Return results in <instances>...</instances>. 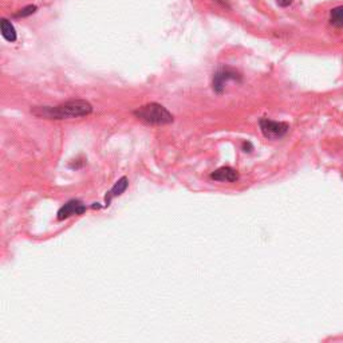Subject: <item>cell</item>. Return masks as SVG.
Returning <instances> with one entry per match:
<instances>
[{
    "mask_svg": "<svg viewBox=\"0 0 343 343\" xmlns=\"http://www.w3.org/2000/svg\"><path fill=\"white\" fill-rule=\"evenodd\" d=\"M86 212V207L82 204L79 200H71L68 201L67 204L59 209L58 212V220H65V219L71 218L74 214H82Z\"/></svg>",
    "mask_w": 343,
    "mask_h": 343,
    "instance_id": "cell-4",
    "label": "cell"
},
{
    "mask_svg": "<svg viewBox=\"0 0 343 343\" xmlns=\"http://www.w3.org/2000/svg\"><path fill=\"white\" fill-rule=\"evenodd\" d=\"M239 74L238 73L232 71L229 68H223V70H219L213 77V88L218 93H221L224 85L227 83L228 81H231V79H238Z\"/></svg>",
    "mask_w": 343,
    "mask_h": 343,
    "instance_id": "cell-5",
    "label": "cell"
},
{
    "mask_svg": "<svg viewBox=\"0 0 343 343\" xmlns=\"http://www.w3.org/2000/svg\"><path fill=\"white\" fill-rule=\"evenodd\" d=\"M330 23L338 28H343V6H338L330 11Z\"/></svg>",
    "mask_w": 343,
    "mask_h": 343,
    "instance_id": "cell-9",
    "label": "cell"
},
{
    "mask_svg": "<svg viewBox=\"0 0 343 343\" xmlns=\"http://www.w3.org/2000/svg\"><path fill=\"white\" fill-rule=\"evenodd\" d=\"M211 178L216 181L234 183L236 180H239V173H238V170L232 169V168L223 167V168H219L218 170H214L213 173L211 174Z\"/></svg>",
    "mask_w": 343,
    "mask_h": 343,
    "instance_id": "cell-6",
    "label": "cell"
},
{
    "mask_svg": "<svg viewBox=\"0 0 343 343\" xmlns=\"http://www.w3.org/2000/svg\"><path fill=\"white\" fill-rule=\"evenodd\" d=\"M37 10H38L37 6H34V4H30V6H26V7H23L22 10H19V12H16L14 16L15 17H27V16H30V15L35 14Z\"/></svg>",
    "mask_w": 343,
    "mask_h": 343,
    "instance_id": "cell-10",
    "label": "cell"
},
{
    "mask_svg": "<svg viewBox=\"0 0 343 343\" xmlns=\"http://www.w3.org/2000/svg\"><path fill=\"white\" fill-rule=\"evenodd\" d=\"M134 116L148 123V125H168V123L173 122V116L168 112L167 107L156 102L148 103L145 106H141L139 109L134 112Z\"/></svg>",
    "mask_w": 343,
    "mask_h": 343,
    "instance_id": "cell-2",
    "label": "cell"
},
{
    "mask_svg": "<svg viewBox=\"0 0 343 343\" xmlns=\"http://www.w3.org/2000/svg\"><path fill=\"white\" fill-rule=\"evenodd\" d=\"M260 130H262L263 136L269 139H279L284 137L288 132L290 126L285 122H278V121H271L268 118H262L259 121Z\"/></svg>",
    "mask_w": 343,
    "mask_h": 343,
    "instance_id": "cell-3",
    "label": "cell"
},
{
    "mask_svg": "<svg viewBox=\"0 0 343 343\" xmlns=\"http://www.w3.org/2000/svg\"><path fill=\"white\" fill-rule=\"evenodd\" d=\"M92 103L85 99H75L62 103L58 106H35L31 109V113L39 118L47 119H68L79 118L92 114Z\"/></svg>",
    "mask_w": 343,
    "mask_h": 343,
    "instance_id": "cell-1",
    "label": "cell"
},
{
    "mask_svg": "<svg viewBox=\"0 0 343 343\" xmlns=\"http://www.w3.org/2000/svg\"><path fill=\"white\" fill-rule=\"evenodd\" d=\"M129 185V180L126 178V177H122V178H119L116 184H114V187L109 190V193L106 194V205L110 204V201H112L113 197H117V196H121L126 190Z\"/></svg>",
    "mask_w": 343,
    "mask_h": 343,
    "instance_id": "cell-7",
    "label": "cell"
},
{
    "mask_svg": "<svg viewBox=\"0 0 343 343\" xmlns=\"http://www.w3.org/2000/svg\"><path fill=\"white\" fill-rule=\"evenodd\" d=\"M276 3H278L280 7H288L290 4L292 3V0H276Z\"/></svg>",
    "mask_w": 343,
    "mask_h": 343,
    "instance_id": "cell-11",
    "label": "cell"
},
{
    "mask_svg": "<svg viewBox=\"0 0 343 343\" xmlns=\"http://www.w3.org/2000/svg\"><path fill=\"white\" fill-rule=\"evenodd\" d=\"M0 30H2V35H3V38L6 39V41L8 42H15L16 41V30H15V27L12 26V23H11L8 19H6V17H3L2 21H0Z\"/></svg>",
    "mask_w": 343,
    "mask_h": 343,
    "instance_id": "cell-8",
    "label": "cell"
}]
</instances>
